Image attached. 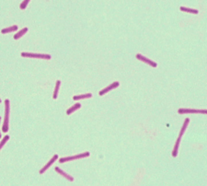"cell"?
<instances>
[{
  "label": "cell",
  "instance_id": "cell-5",
  "mask_svg": "<svg viewBox=\"0 0 207 186\" xmlns=\"http://www.w3.org/2000/svg\"><path fill=\"white\" fill-rule=\"evenodd\" d=\"M120 85V83L118 82V81H116V82H113L112 84H111L109 87H107V88H105V89H101L100 91V96H102V95H104V94H106L107 92H109L110 90H111V89H115V88H117L118 87V86Z\"/></svg>",
  "mask_w": 207,
  "mask_h": 186
},
{
  "label": "cell",
  "instance_id": "cell-4",
  "mask_svg": "<svg viewBox=\"0 0 207 186\" xmlns=\"http://www.w3.org/2000/svg\"><path fill=\"white\" fill-rule=\"evenodd\" d=\"M136 58L138 59V60H141V61H143V62L146 63L147 65H149V66H153V67H156V66H157V64H156V62L151 61L150 59L146 58V56L142 55V54H140V53H137V54H136Z\"/></svg>",
  "mask_w": 207,
  "mask_h": 186
},
{
  "label": "cell",
  "instance_id": "cell-15",
  "mask_svg": "<svg viewBox=\"0 0 207 186\" xmlns=\"http://www.w3.org/2000/svg\"><path fill=\"white\" fill-rule=\"evenodd\" d=\"M27 31H28V28H24V29H22L20 31H19V32H18L17 34H15L14 35V39L15 40H18V39H20L21 36H23Z\"/></svg>",
  "mask_w": 207,
  "mask_h": 186
},
{
  "label": "cell",
  "instance_id": "cell-3",
  "mask_svg": "<svg viewBox=\"0 0 207 186\" xmlns=\"http://www.w3.org/2000/svg\"><path fill=\"white\" fill-rule=\"evenodd\" d=\"M88 156H89V152H84L82 154H78V155H76V156L62 158L59 160V161L61 163H64V162H66V161H70V160H79V158H87Z\"/></svg>",
  "mask_w": 207,
  "mask_h": 186
},
{
  "label": "cell",
  "instance_id": "cell-13",
  "mask_svg": "<svg viewBox=\"0 0 207 186\" xmlns=\"http://www.w3.org/2000/svg\"><path fill=\"white\" fill-rule=\"evenodd\" d=\"M91 97H92L91 93H86V94H83V95H78V96H74L73 99H74V101H78V99H87V98H91Z\"/></svg>",
  "mask_w": 207,
  "mask_h": 186
},
{
  "label": "cell",
  "instance_id": "cell-20",
  "mask_svg": "<svg viewBox=\"0 0 207 186\" xmlns=\"http://www.w3.org/2000/svg\"><path fill=\"white\" fill-rule=\"evenodd\" d=\"M0 120H1V117H0ZM0 138H1V133H0Z\"/></svg>",
  "mask_w": 207,
  "mask_h": 186
},
{
  "label": "cell",
  "instance_id": "cell-6",
  "mask_svg": "<svg viewBox=\"0 0 207 186\" xmlns=\"http://www.w3.org/2000/svg\"><path fill=\"white\" fill-rule=\"evenodd\" d=\"M57 158H58V155H55V156H53V157L52 158V160H50V161H49V162L47 163V164H46L45 166H44L42 170H40V174H42L44 171L47 170L49 169V168L51 167V165L53 164V162H55V161L57 160Z\"/></svg>",
  "mask_w": 207,
  "mask_h": 186
},
{
  "label": "cell",
  "instance_id": "cell-16",
  "mask_svg": "<svg viewBox=\"0 0 207 186\" xmlns=\"http://www.w3.org/2000/svg\"><path fill=\"white\" fill-rule=\"evenodd\" d=\"M60 85H61V81L57 80L56 81V85H55V92H53V99H57V97H58V90H59Z\"/></svg>",
  "mask_w": 207,
  "mask_h": 186
},
{
  "label": "cell",
  "instance_id": "cell-18",
  "mask_svg": "<svg viewBox=\"0 0 207 186\" xmlns=\"http://www.w3.org/2000/svg\"><path fill=\"white\" fill-rule=\"evenodd\" d=\"M29 2H30V0H24V1L20 4V8H21V9H24V8H26V7L28 6Z\"/></svg>",
  "mask_w": 207,
  "mask_h": 186
},
{
  "label": "cell",
  "instance_id": "cell-17",
  "mask_svg": "<svg viewBox=\"0 0 207 186\" xmlns=\"http://www.w3.org/2000/svg\"><path fill=\"white\" fill-rule=\"evenodd\" d=\"M8 139H9V135H6V137L2 139L1 143H0V149H1V148L4 147V145H5V144L7 143V141Z\"/></svg>",
  "mask_w": 207,
  "mask_h": 186
},
{
  "label": "cell",
  "instance_id": "cell-7",
  "mask_svg": "<svg viewBox=\"0 0 207 186\" xmlns=\"http://www.w3.org/2000/svg\"><path fill=\"white\" fill-rule=\"evenodd\" d=\"M55 171L58 172V173H59V174H61L62 176H64L65 178H66L68 181H74V178H73V177L70 176L69 174H67L66 172H65L64 170H62L59 169V168H58V167L55 168Z\"/></svg>",
  "mask_w": 207,
  "mask_h": 186
},
{
  "label": "cell",
  "instance_id": "cell-8",
  "mask_svg": "<svg viewBox=\"0 0 207 186\" xmlns=\"http://www.w3.org/2000/svg\"><path fill=\"white\" fill-rule=\"evenodd\" d=\"M178 112L181 114H184V113H197L198 110H195V109H179Z\"/></svg>",
  "mask_w": 207,
  "mask_h": 186
},
{
  "label": "cell",
  "instance_id": "cell-21",
  "mask_svg": "<svg viewBox=\"0 0 207 186\" xmlns=\"http://www.w3.org/2000/svg\"><path fill=\"white\" fill-rule=\"evenodd\" d=\"M0 102H1V99H0Z\"/></svg>",
  "mask_w": 207,
  "mask_h": 186
},
{
  "label": "cell",
  "instance_id": "cell-11",
  "mask_svg": "<svg viewBox=\"0 0 207 186\" xmlns=\"http://www.w3.org/2000/svg\"><path fill=\"white\" fill-rule=\"evenodd\" d=\"M18 27L17 25H14V26H11V27H8V28H6V29H3L1 30V32L4 33V34H6V33H8V32H12V31H15L18 30Z\"/></svg>",
  "mask_w": 207,
  "mask_h": 186
},
{
  "label": "cell",
  "instance_id": "cell-10",
  "mask_svg": "<svg viewBox=\"0 0 207 186\" xmlns=\"http://www.w3.org/2000/svg\"><path fill=\"white\" fill-rule=\"evenodd\" d=\"M189 122H190V119L189 118H186L185 121H184V124L182 125V127L181 129V132H179V137H182V135L184 134V132L186 131V128H187V126L189 124Z\"/></svg>",
  "mask_w": 207,
  "mask_h": 186
},
{
  "label": "cell",
  "instance_id": "cell-14",
  "mask_svg": "<svg viewBox=\"0 0 207 186\" xmlns=\"http://www.w3.org/2000/svg\"><path fill=\"white\" fill-rule=\"evenodd\" d=\"M181 10L184 11V12H188V13H191V14H198L197 9H192V8H189V7H181Z\"/></svg>",
  "mask_w": 207,
  "mask_h": 186
},
{
  "label": "cell",
  "instance_id": "cell-2",
  "mask_svg": "<svg viewBox=\"0 0 207 186\" xmlns=\"http://www.w3.org/2000/svg\"><path fill=\"white\" fill-rule=\"evenodd\" d=\"M21 56L23 57H30V58H40V59H47L50 60V54H40V53H21Z\"/></svg>",
  "mask_w": 207,
  "mask_h": 186
},
{
  "label": "cell",
  "instance_id": "cell-19",
  "mask_svg": "<svg viewBox=\"0 0 207 186\" xmlns=\"http://www.w3.org/2000/svg\"><path fill=\"white\" fill-rule=\"evenodd\" d=\"M197 113H202V114H207V110H198Z\"/></svg>",
  "mask_w": 207,
  "mask_h": 186
},
{
  "label": "cell",
  "instance_id": "cell-12",
  "mask_svg": "<svg viewBox=\"0 0 207 186\" xmlns=\"http://www.w3.org/2000/svg\"><path fill=\"white\" fill-rule=\"evenodd\" d=\"M79 108H81V104H80V103H76L74 106H72L71 108H69L68 110H67L66 113H67V114H68V115H70L71 113H73L75 111L78 110Z\"/></svg>",
  "mask_w": 207,
  "mask_h": 186
},
{
  "label": "cell",
  "instance_id": "cell-1",
  "mask_svg": "<svg viewBox=\"0 0 207 186\" xmlns=\"http://www.w3.org/2000/svg\"><path fill=\"white\" fill-rule=\"evenodd\" d=\"M5 108H6V111H5V121H4V124H3V127H2V130L3 132H7L8 131V118H9V101L8 99H6L5 101Z\"/></svg>",
  "mask_w": 207,
  "mask_h": 186
},
{
  "label": "cell",
  "instance_id": "cell-9",
  "mask_svg": "<svg viewBox=\"0 0 207 186\" xmlns=\"http://www.w3.org/2000/svg\"><path fill=\"white\" fill-rule=\"evenodd\" d=\"M181 137H178L176 143H175V147L173 148V151H172V156L174 158H176L177 155H178V149H179V142H181Z\"/></svg>",
  "mask_w": 207,
  "mask_h": 186
}]
</instances>
